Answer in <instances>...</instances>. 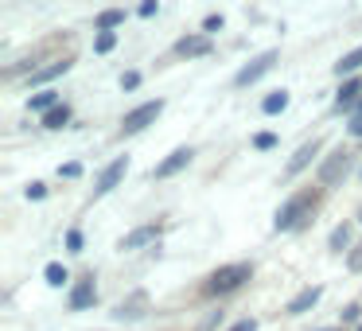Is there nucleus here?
<instances>
[{
	"mask_svg": "<svg viewBox=\"0 0 362 331\" xmlns=\"http://www.w3.org/2000/svg\"><path fill=\"white\" fill-rule=\"evenodd\" d=\"M276 59H281V55H276V51H261L257 59H250V63H245L242 71L234 74V86H253V82H257V79H265V74H269V71H273V66H276Z\"/></svg>",
	"mask_w": 362,
	"mask_h": 331,
	"instance_id": "obj_3",
	"label": "nucleus"
},
{
	"mask_svg": "<svg viewBox=\"0 0 362 331\" xmlns=\"http://www.w3.org/2000/svg\"><path fill=\"white\" fill-rule=\"evenodd\" d=\"M358 71H362V43H358L354 51H346V55L335 63V74H339V79H351V74H358Z\"/></svg>",
	"mask_w": 362,
	"mask_h": 331,
	"instance_id": "obj_15",
	"label": "nucleus"
},
{
	"mask_svg": "<svg viewBox=\"0 0 362 331\" xmlns=\"http://www.w3.org/2000/svg\"><path fill=\"white\" fill-rule=\"evenodd\" d=\"M160 113H164V102H160V98H156V102H144V105H136V110L125 113L121 129H125V133H141V129H148Z\"/></svg>",
	"mask_w": 362,
	"mask_h": 331,
	"instance_id": "obj_4",
	"label": "nucleus"
},
{
	"mask_svg": "<svg viewBox=\"0 0 362 331\" xmlns=\"http://www.w3.org/2000/svg\"><path fill=\"white\" fill-rule=\"evenodd\" d=\"M156 238H160V226H156V222H148V226H136L133 234L121 238L117 250H144V245H152Z\"/></svg>",
	"mask_w": 362,
	"mask_h": 331,
	"instance_id": "obj_9",
	"label": "nucleus"
},
{
	"mask_svg": "<svg viewBox=\"0 0 362 331\" xmlns=\"http://www.w3.org/2000/svg\"><path fill=\"white\" fill-rule=\"evenodd\" d=\"M320 296H323V289H320V284H312V289L296 292V296L288 300V315H304L308 308H315V304H320Z\"/></svg>",
	"mask_w": 362,
	"mask_h": 331,
	"instance_id": "obj_11",
	"label": "nucleus"
},
{
	"mask_svg": "<svg viewBox=\"0 0 362 331\" xmlns=\"http://www.w3.org/2000/svg\"><path fill=\"white\" fill-rule=\"evenodd\" d=\"M358 94H362V82L351 74V79L339 86V94H335V110H351V105L358 102Z\"/></svg>",
	"mask_w": 362,
	"mask_h": 331,
	"instance_id": "obj_14",
	"label": "nucleus"
},
{
	"mask_svg": "<svg viewBox=\"0 0 362 331\" xmlns=\"http://www.w3.org/2000/svg\"><path fill=\"white\" fill-rule=\"evenodd\" d=\"M47 195V187H43V183H28V199H43Z\"/></svg>",
	"mask_w": 362,
	"mask_h": 331,
	"instance_id": "obj_31",
	"label": "nucleus"
},
{
	"mask_svg": "<svg viewBox=\"0 0 362 331\" xmlns=\"http://www.w3.org/2000/svg\"><path fill=\"white\" fill-rule=\"evenodd\" d=\"M312 207H315V195H312V191H300V195H292L288 203H284L281 211H276L273 226H276V230H296L300 222H304V214L312 211Z\"/></svg>",
	"mask_w": 362,
	"mask_h": 331,
	"instance_id": "obj_2",
	"label": "nucleus"
},
{
	"mask_svg": "<svg viewBox=\"0 0 362 331\" xmlns=\"http://www.w3.org/2000/svg\"><path fill=\"white\" fill-rule=\"evenodd\" d=\"M43 277H47V284H55V289H59V284H66V281H71L66 265H59V261H51V265L43 269Z\"/></svg>",
	"mask_w": 362,
	"mask_h": 331,
	"instance_id": "obj_23",
	"label": "nucleus"
},
{
	"mask_svg": "<svg viewBox=\"0 0 362 331\" xmlns=\"http://www.w3.org/2000/svg\"><path fill=\"white\" fill-rule=\"evenodd\" d=\"M28 105H32L35 113L55 110V105H59V90H40V94H32V98H28Z\"/></svg>",
	"mask_w": 362,
	"mask_h": 331,
	"instance_id": "obj_19",
	"label": "nucleus"
},
{
	"mask_svg": "<svg viewBox=\"0 0 362 331\" xmlns=\"http://www.w3.org/2000/svg\"><path fill=\"white\" fill-rule=\"evenodd\" d=\"M141 308H144V292H136L133 300H121L117 308H113V315H117V320H141Z\"/></svg>",
	"mask_w": 362,
	"mask_h": 331,
	"instance_id": "obj_16",
	"label": "nucleus"
},
{
	"mask_svg": "<svg viewBox=\"0 0 362 331\" xmlns=\"http://www.w3.org/2000/svg\"><path fill=\"white\" fill-rule=\"evenodd\" d=\"M117 47V32H98L94 35V55H110Z\"/></svg>",
	"mask_w": 362,
	"mask_h": 331,
	"instance_id": "obj_22",
	"label": "nucleus"
},
{
	"mask_svg": "<svg viewBox=\"0 0 362 331\" xmlns=\"http://www.w3.org/2000/svg\"><path fill=\"white\" fill-rule=\"evenodd\" d=\"M125 20H129V12L125 8H105L102 12V16H98V32H113V28H121V24H125Z\"/></svg>",
	"mask_w": 362,
	"mask_h": 331,
	"instance_id": "obj_18",
	"label": "nucleus"
},
{
	"mask_svg": "<svg viewBox=\"0 0 362 331\" xmlns=\"http://www.w3.org/2000/svg\"><path fill=\"white\" fill-rule=\"evenodd\" d=\"M312 156H320V141H308V144H300V152L288 160V168H284V172H288V175L304 172V168L312 164Z\"/></svg>",
	"mask_w": 362,
	"mask_h": 331,
	"instance_id": "obj_12",
	"label": "nucleus"
},
{
	"mask_svg": "<svg viewBox=\"0 0 362 331\" xmlns=\"http://www.w3.org/2000/svg\"><path fill=\"white\" fill-rule=\"evenodd\" d=\"M141 86V71H125L121 74V90H136Z\"/></svg>",
	"mask_w": 362,
	"mask_h": 331,
	"instance_id": "obj_26",
	"label": "nucleus"
},
{
	"mask_svg": "<svg viewBox=\"0 0 362 331\" xmlns=\"http://www.w3.org/2000/svg\"><path fill=\"white\" fill-rule=\"evenodd\" d=\"M125 172H129V160L125 156H117L113 164H105L102 175H98V183H94V195H110V191L125 180Z\"/></svg>",
	"mask_w": 362,
	"mask_h": 331,
	"instance_id": "obj_5",
	"label": "nucleus"
},
{
	"mask_svg": "<svg viewBox=\"0 0 362 331\" xmlns=\"http://www.w3.org/2000/svg\"><path fill=\"white\" fill-rule=\"evenodd\" d=\"M136 12H141L144 20H148V16H156V12H160V0H141V8H136Z\"/></svg>",
	"mask_w": 362,
	"mask_h": 331,
	"instance_id": "obj_28",
	"label": "nucleus"
},
{
	"mask_svg": "<svg viewBox=\"0 0 362 331\" xmlns=\"http://www.w3.org/2000/svg\"><path fill=\"white\" fill-rule=\"evenodd\" d=\"M346 129H351V137H358V141H362V113H354L351 125H346Z\"/></svg>",
	"mask_w": 362,
	"mask_h": 331,
	"instance_id": "obj_30",
	"label": "nucleus"
},
{
	"mask_svg": "<svg viewBox=\"0 0 362 331\" xmlns=\"http://www.w3.org/2000/svg\"><path fill=\"white\" fill-rule=\"evenodd\" d=\"M82 245H86L82 230H71V234H66V250H71V253H82Z\"/></svg>",
	"mask_w": 362,
	"mask_h": 331,
	"instance_id": "obj_25",
	"label": "nucleus"
},
{
	"mask_svg": "<svg viewBox=\"0 0 362 331\" xmlns=\"http://www.w3.org/2000/svg\"><path fill=\"white\" fill-rule=\"evenodd\" d=\"M346 160H351V152H346L343 144H339V149L331 152L327 160H323V164H320V183H323V187H331V183H339V175L346 172Z\"/></svg>",
	"mask_w": 362,
	"mask_h": 331,
	"instance_id": "obj_6",
	"label": "nucleus"
},
{
	"mask_svg": "<svg viewBox=\"0 0 362 331\" xmlns=\"http://www.w3.org/2000/svg\"><path fill=\"white\" fill-rule=\"evenodd\" d=\"M59 175H63V180H78V175H82V164H63V168H59Z\"/></svg>",
	"mask_w": 362,
	"mask_h": 331,
	"instance_id": "obj_29",
	"label": "nucleus"
},
{
	"mask_svg": "<svg viewBox=\"0 0 362 331\" xmlns=\"http://www.w3.org/2000/svg\"><path fill=\"white\" fill-rule=\"evenodd\" d=\"M94 300H98V289H94V277H82V281H74V289H71V312H86V308H94Z\"/></svg>",
	"mask_w": 362,
	"mask_h": 331,
	"instance_id": "obj_7",
	"label": "nucleus"
},
{
	"mask_svg": "<svg viewBox=\"0 0 362 331\" xmlns=\"http://www.w3.org/2000/svg\"><path fill=\"white\" fill-rule=\"evenodd\" d=\"M230 331H257V323H253V320H238Z\"/></svg>",
	"mask_w": 362,
	"mask_h": 331,
	"instance_id": "obj_32",
	"label": "nucleus"
},
{
	"mask_svg": "<svg viewBox=\"0 0 362 331\" xmlns=\"http://www.w3.org/2000/svg\"><path fill=\"white\" fill-rule=\"evenodd\" d=\"M253 149H257V152L276 149V133H257V137H253Z\"/></svg>",
	"mask_w": 362,
	"mask_h": 331,
	"instance_id": "obj_24",
	"label": "nucleus"
},
{
	"mask_svg": "<svg viewBox=\"0 0 362 331\" xmlns=\"http://www.w3.org/2000/svg\"><path fill=\"white\" fill-rule=\"evenodd\" d=\"M211 51V40H206V32L203 35H183L180 43H175V55H206Z\"/></svg>",
	"mask_w": 362,
	"mask_h": 331,
	"instance_id": "obj_13",
	"label": "nucleus"
},
{
	"mask_svg": "<svg viewBox=\"0 0 362 331\" xmlns=\"http://www.w3.org/2000/svg\"><path fill=\"white\" fill-rule=\"evenodd\" d=\"M63 125H71V105H66V102H59L55 110H47V113H43V129H63Z\"/></svg>",
	"mask_w": 362,
	"mask_h": 331,
	"instance_id": "obj_17",
	"label": "nucleus"
},
{
	"mask_svg": "<svg viewBox=\"0 0 362 331\" xmlns=\"http://www.w3.org/2000/svg\"><path fill=\"white\" fill-rule=\"evenodd\" d=\"M358 331H362V323H358Z\"/></svg>",
	"mask_w": 362,
	"mask_h": 331,
	"instance_id": "obj_36",
	"label": "nucleus"
},
{
	"mask_svg": "<svg viewBox=\"0 0 362 331\" xmlns=\"http://www.w3.org/2000/svg\"><path fill=\"white\" fill-rule=\"evenodd\" d=\"M351 269H362V250H358V253H354V257H351Z\"/></svg>",
	"mask_w": 362,
	"mask_h": 331,
	"instance_id": "obj_33",
	"label": "nucleus"
},
{
	"mask_svg": "<svg viewBox=\"0 0 362 331\" xmlns=\"http://www.w3.org/2000/svg\"><path fill=\"white\" fill-rule=\"evenodd\" d=\"M320 331H335V327H320Z\"/></svg>",
	"mask_w": 362,
	"mask_h": 331,
	"instance_id": "obj_34",
	"label": "nucleus"
},
{
	"mask_svg": "<svg viewBox=\"0 0 362 331\" xmlns=\"http://www.w3.org/2000/svg\"><path fill=\"white\" fill-rule=\"evenodd\" d=\"M261 110H265L269 117H276V113H284V110H288V90H273V94H269L265 102H261Z\"/></svg>",
	"mask_w": 362,
	"mask_h": 331,
	"instance_id": "obj_20",
	"label": "nucleus"
},
{
	"mask_svg": "<svg viewBox=\"0 0 362 331\" xmlns=\"http://www.w3.org/2000/svg\"><path fill=\"white\" fill-rule=\"evenodd\" d=\"M66 71H71V59H55L51 66H43V71H35L32 79H28V86H47V82L63 79Z\"/></svg>",
	"mask_w": 362,
	"mask_h": 331,
	"instance_id": "obj_10",
	"label": "nucleus"
},
{
	"mask_svg": "<svg viewBox=\"0 0 362 331\" xmlns=\"http://www.w3.org/2000/svg\"><path fill=\"white\" fill-rule=\"evenodd\" d=\"M191 156H195V152H191V149H175V152H172V156H168V160H160V164L152 168V180H168V175L183 172V168L191 164Z\"/></svg>",
	"mask_w": 362,
	"mask_h": 331,
	"instance_id": "obj_8",
	"label": "nucleus"
},
{
	"mask_svg": "<svg viewBox=\"0 0 362 331\" xmlns=\"http://www.w3.org/2000/svg\"><path fill=\"white\" fill-rule=\"evenodd\" d=\"M250 277H253V265H245V261L222 265V269H214V273H211V281H206V292H214V296H222V292H234V289H242Z\"/></svg>",
	"mask_w": 362,
	"mask_h": 331,
	"instance_id": "obj_1",
	"label": "nucleus"
},
{
	"mask_svg": "<svg viewBox=\"0 0 362 331\" xmlns=\"http://www.w3.org/2000/svg\"><path fill=\"white\" fill-rule=\"evenodd\" d=\"M222 24H226L222 16H206V20H203V32H206V35H214V32H222Z\"/></svg>",
	"mask_w": 362,
	"mask_h": 331,
	"instance_id": "obj_27",
	"label": "nucleus"
},
{
	"mask_svg": "<svg viewBox=\"0 0 362 331\" xmlns=\"http://www.w3.org/2000/svg\"><path fill=\"white\" fill-rule=\"evenodd\" d=\"M351 238H354V226H351V222H343V226H335V230H331L327 245H331V250H339V253H343L346 245H351Z\"/></svg>",
	"mask_w": 362,
	"mask_h": 331,
	"instance_id": "obj_21",
	"label": "nucleus"
},
{
	"mask_svg": "<svg viewBox=\"0 0 362 331\" xmlns=\"http://www.w3.org/2000/svg\"><path fill=\"white\" fill-rule=\"evenodd\" d=\"M358 113H362V102H358Z\"/></svg>",
	"mask_w": 362,
	"mask_h": 331,
	"instance_id": "obj_35",
	"label": "nucleus"
}]
</instances>
